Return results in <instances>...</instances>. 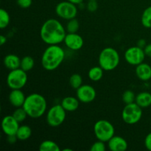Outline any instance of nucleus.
<instances>
[{"instance_id":"obj_28","label":"nucleus","mask_w":151,"mask_h":151,"mask_svg":"<svg viewBox=\"0 0 151 151\" xmlns=\"http://www.w3.org/2000/svg\"><path fill=\"white\" fill-rule=\"evenodd\" d=\"M79 27V22L78 21V19L75 18V19H70V20L68 21L66 29L69 33H75L78 31Z\"/></svg>"},{"instance_id":"obj_7","label":"nucleus","mask_w":151,"mask_h":151,"mask_svg":"<svg viewBox=\"0 0 151 151\" xmlns=\"http://www.w3.org/2000/svg\"><path fill=\"white\" fill-rule=\"evenodd\" d=\"M27 82V72L21 68L10 70L7 77V84L10 89H22Z\"/></svg>"},{"instance_id":"obj_20","label":"nucleus","mask_w":151,"mask_h":151,"mask_svg":"<svg viewBox=\"0 0 151 151\" xmlns=\"http://www.w3.org/2000/svg\"><path fill=\"white\" fill-rule=\"evenodd\" d=\"M16 135L19 141H26L30 138L32 135V130L29 125H20Z\"/></svg>"},{"instance_id":"obj_25","label":"nucleus","mask_w":151,"mask_h":151,"mask_svg":"<svg viewBox=\"0 0 151 151\" xmlns=\"http://www.w3.org/2000/svg\"><path fill=\"white\" fill-rule=\"evenodd\" d=\"M10 17L8 12L4 9L1 8L0 10V28L4 29L10 24Z\"/></svg>"},{"instance_id":"obj_33","label":"nucleus","mask_w":151,"mask_h":151,"mask_svg":"<svg viewBox=\"0 0 151 151\" xmlns=\"http://www.w3.org/2000/svg\"><path fill=\"white\" fill-rule=\"evenodd\" d=\"M145 146L147 150L151 151V133H149L145 139Z\"/></svg>"},{"instance_id":"obj_23","label":"nucleus","mask_w":151,"mask_h":151,"mask_svg":"<svg viewBox=\"0 0 151 151\" xmlns=\"http://www.w3.org/2000/svg\"><path fill=\"white\" fill-rule=\"evenodd\" d=\"M35 65V60L31 56H24L21 59L20 68L25 72H29L32 70Z\"/></svg>"},{"instance_id":"obj_15","label":"nucleus","mask_w":151,"mask_h":151,"mask_svg":"<svg viewBox=\"0 0 151 151\" xmlns=\"http://www.w3.org/2000/svg\"><path fill=\"white\" fill-rule=\"evenodd\" d=\"M25 99L26 96L21 89H12L9 94V102L15 108L22 107L24 103Z\"/></svg>"},{"instance_id":"obj_37","label":"nucleus","mask_w":151,"mask_h":151,"mask_svg":"<svg viewBox=\"0 0 151 151\" xmlns=\"http://www.w3.org/2000/svg\"><path fill=\"white\" fill-rule=\"evenodd\" d=\"M6 42H7V38L4 35H1L0 36V44H1V45H4Z\"/></svg>"},{"instance_id":"obj_3","label":"nucleus","mask_w":151,"mask_h":151,"mask_svg":"<svg viewBox=\"0 0 151 151\" xmlns=\"http://www.w3.org/2000/svg\"><path fill=\"white\" fill-rule=\"evenodd\" d=\"M28 116L38 119L47 111V103L45 97L38 93H32L27 96L23 106Z\"/></svg>"},{"instance_id":"obj_32","label":"nucleus","mask_w":151,"mask_h":151,"mask_svg":"<svg viewBox=\"0 0 151 151\" xmlns=\"http://www.w3.org/2000/svg\"><path fill=\"white\" fill-rule=\"evenodd\" d=\"M98 8V4H97V1H88V3L87 4V9L90 12H94Z\"/></svg>"},{"instance_id":"obj_17","label":"nucleus","mask_w":151,"mask_h":151,"mask_svg":"<svg viewBox=\"0 0 151 151\" xmlns=\"http://www.w3.org/2000/svg\"><path fill=\"white\" fill-rule=\"evenodd\" d=\"M79 102L80 100H78V97L69 96V97H64L62 100L60 105L66 111L73 112L78 110L79 107Z\"/></svg>"},{"instance_id":"obj_29","label":"nucleus","mask_w":151,"mask_h":151,"mask_svg":"<svg viewBox=\"0 0 151 151\" xmlns=\"http://www.w3.org/2000/svg\"><path fill=\"white\" fill-rule=\"evenodd\" d=\"M122 100L124 103L126 104H130V103H135L136 95L134 92L131 90H126L125 92L122 94Z\"/></svg>"},{"instance_id":"obj_36","label":"nucleus","mask_w":151,"mask_h":151,"mask_svg":"<svg viewBox=\"0 0 151 151\" xmlns=\"http://www.w3.org/2000/svg\"><path fill=\"white\" fill-rule=\"evenodd\" d=\"M7 140H8V142L10 143V144H13L14 142H16V140H18V139H17V137H16V135L7 136Z\"/></svg>"},{"instance_id":"obj_14","label":"nucleus","mask_w":151,"mask_h":151,"mask_svg":"<svg viewBox=\"0 0 151 151\" xmlns=\"http://www.w3.org/2000/svg\"><path fill=\"white\" fill-rule=\"evenodd\" d=\"M108 147L111 151H125L128 149V145L126 140L119 136H114L109 142Z\"/></svg>"},{"instance_id":"obj_9","label":"nucleus","mask_w":151,"mask_h":151,"mask_svg":"<svg viewBox=\"0 0 151 151\" xmlns=\"http://www.w3.org/2000/svg\"><path fill=\"white\" fill-rule=\"evenodd\" d=\"M55 13L58 17L69 21L76 18L78 14V7L76 4L66 0L59 2L56 5Z\"/></svg>"},{"instance_id":"obj_16","label":"nucleus","mask_w":151,"mask_h":151,"mask_svg":"<svg viewBox=\"0 0 151 151\" xmlns=\"http://www.w3.org/2000/svg\"><path fill=\"white\" fill-rule=\"evenodd\" d=\"M137 78L142 81H147L151 79V66L147 63L142 62L137 65L135 69Z\"/></svg>"},{"instance_id":"obj_40","label":"nucleus","mask_w":151,"mask_h":151,"mask_svg":"<svg viewBox=\"0 0 151 151\" xmlns=\"http://www.w3.org/2000/svg\"><path fill=\"white\" fill-rule=\"evenodd\" d=\"M88 1H91V0H88ZM93 1H97V0H93Z\"/></svg>"},{"instance_id":"obj_31","label":"nucleus","mask_w":151,"mask_h":151,"mask_svg":"<svg viewBox=\"0 0 151 151\" xmlns=\"http://www.w3.org/2000/svg\"><path fill=\"white\" fill-rule=\"evenodd\" d=\"M32 0H17V4L22 8H28L32 5Z\"/></svg>"},{"instance_id":"obj_19","label":"nucleus","mask_w":151,"mask_h":151,"mask_svg":"<svg viewBox=\"0 0 151 151\" xmlns=\"http://www.w3.org/2000/svg\"><path fill=\"white\" fill-rule=\"evenodd\" d=\"M135 103L142 109L151 106V94L147 91H143L136 96Z\"/></svg>"},{"instance_id":"obj_27","label":"nucleus","mask_w":151,"mask_h":151,"mask_svg":"<svg viewBox=\"0 0 151 151\" xmlns=\"http://www.w3.org/2000/svg\"><path fill=\"white\" fill-rule=\"evenodd\" d=\"M13 116L20 123V122H22L26 119L27 116H28V115L23 107H19L16 108V110L14 111L13 114Z\"/></svg>"},{"instance_id":"obj_30","label":"nucleus","mask_w":151,"mask_h":151,"mask_svg":"<svg viewBox=\"0 0 151 151\" xmlns=\"http://www.w3.org/2000/svg\"><path fill=\"white\" fill-rule=\"evenodd\" d=\"M106 148V145H105L104 142L98 140L91 146L90 150L91 151H105Z\"/></svg>"},{"instance_id":"obj_21","label":"nucleus","mask_w":151,"mask_h":151,"mask_svg":"<svg viewBox=\"0 0 151 151\" xmlns=\"http://www.w3.org/2000/svg\"><path fill=\"white\" fill-rule=\"evenodd\" d=\"M103 72H104V70L101 66H94L88 70V76L91 81L97 82V81H100L103 78Z\"/></svg>"},{"instance_id":"obj_39","label":"nucleus","mask_w":151,"mask_h":151,"mask_svg":"<svg viewBox=\"0 0 151 151\" xmlns=\"http://www.w3.org/2000/svg\"><path fill=\"white\" fill-rule=\"evenodd\" d=\"M63 151H66V150H69V151H72V149H67V148H65V149H63Z\"/></svg>"},{"instance_id":"obj_26","label":"nucleus","mask_w":151,"mask_h":151,"mask_svg":"<svg viewBox=\"0 0 151 151\" xmlns=\"http://www.w3.org/2000/svg\"><path fill=\"white\" fill-rule=\"evenodd\" d=\"M69 84L72 88L77 90L83 85V78L79 74H73L69 78Z\"/></svg>"},{"instance_id":"obj_8","label":"nucleus","mask_w":151,"mask_h":151,"mask_svg":"<svg viewBox=\"0 0 151 151\" xmlns=\"http://www.w3.org/2000/svg\"><path fill=\"white\" fill-rule=\"evenodd\" d=\"M66 111L61 105H55L48 110L47 114V122L51 127L60 126L66 119Z\"/></svg>"},{"instance_id":"obj_24","label":"nucleus","mask_w":151,"mask_h":151,"mask_svg":"<svg viewBox=\"0 0 151 151\" xmlns=\"http://www.w3.org/2000/svg\"><path fill=\"white\" fill-rule=\"evenodd\" d=\"M141 22L145 28H151V6L147 7L143 11L141 18Z\"/></svg>"},{"instance_id":"obj_18","label":"nucleus","mask_w":151,"mask_h":151,"mask_svg":"<svg viewBox=\"0 0 151 151\" xmlns=\"http://www.w3.org/2000/svg\"><path fill=\"white\" fill-rule=\"evenodd\" d=\"M4 66L9 70H13V69L20 68L21 59L16 55L9 54L4 58L3 60Z\"/></svg>"},{"instance_id":"obj_11","label":"nucleus","mask_w":151,"mask_h":151,"mask_svg":"<svg viewBox=\"0 0 151 151\" xmlns=\"http://www.w3.org/2000/svg\"><path fill=\"white\" fill-rule=\"evenodd\" d=\"M77 97L80 102L83 103H89L94 101L97 96L96 90L93 86L88 84H83L77 89Z\"/></svg>"},{"instance_id":"obj_5","label":"nucleus","mask_w":151,"mask_h":151,"mask_svg":"<svg viewBox=\"0 0 151 151\" xmlns=\"http://www.w3.org/2000/svg\"><path fill=\"white\" fill-rule=\"evenodd\" d=\"M94 133L97 139L108 142L114 136L115 129L109 121L100 119L94 124Z\"/></svg>"},{"instance_id":"obj_35","label":"nucleus","mask_w":151,"mask_h":151,"mask_svg":"<svg viewBox=\"0 0 151 151\" xmlns=\"http://www.w3.org/2000/svg\"><path fill=\"white\" fill-rule=\"evenodd\" d=\"M146 45H147V43H146V41L145 39H140L137 42V46L142 49H144L146 47Z\"/></svg>"},{"instance_id":"obj_4","label":"nucleus","mask_w":151,"mask_h":151,"mask_svg":"<svg viewBox=\"0 0 151 151\" xmlns=\"http://www.w3.org/2000/svg\"><path fill=\"white\" fill-rule=\"evenodd\" d=\"M120 61L118 52L112 47H106L100 53L98 58L99 66L104 71H112L116 69Z\"/></svg>"},{"instance_id":"obj_38","label":"nucleus","mask_w":151,"mask_h":151,"mask_svg":"<svg viewBox=\"0 0 151 151\" xmlns=\"http://www.w3.org/2000/svg\"><path fill=\"white\" fill-rule=\"evenodd\" d=\"M67 1H70V2L73 3V4H76V5H77V4H81V3L83 1V0H67Z\"/></svg>"},{"instance_id":"obj_1","label":"nucleus","mask_w":151,"mask_h":151,"mask_svg":"<svg viewBox=\"0 0 151 151\" xmlns=\"http://www.w3.org/2000/svg\"><path fill=\"white\" fill-rule=\"evenodd\" d=\"M64 27L55 19H47L41 27L40 36L41 40L48 45L59 44L64 41L66 37Z\"/></svg>"},{"instance_id":"obj_34","label":"nucleus","mask_w":151,"mask_h":151,"mask_svg":"<svg viewBox=\"0 0 151 151\" xmlns=\"http://www.w3.org/2000/svg\"><path fill=\"white\" fill-rule=\"evenodd\" d=\"M144 51L146 56L151 58V44H148L146 45V47L144 48Z\"/></svg>"},{"instance_id":"obj_12","label":"nucleus","mask_w":151,"mask_h":151,"mask_svg":"<svg viewBox=\"0 0 151 151\" xmlns=\"http://www.w3.org/2000/svg\"><path fill=\"white\" fill-rule=\"evenodd\" d=\"M19 126V122L13 115H7L1 121V128L6 136L16 135Z\"/></svg>"},{"instance_id":"obj_2","label":"nucleus","mask_w":151,"mask_h":151,"mask_svg":"<svg viewBox=\"0 0 151 151\" xmlns=\"http://www.w3.org/2000/svg\"><path fill=\"white\" fill-rule=\"evenodd\" d=\"M65 58V52L58 44L49 45L41 57V65L45 70L53 71L57 69Z\"/></svg>"},{"instance_id":"obj_6","label":"nucleus","mask_w":151,"mask_h":151,"mask_svg":"<svg viewBox=\"0 0 151 151\" xmlns=\"http://www.w3.org/2000/svg\"><path fill=\"white\" fill-rule=\"evenodd\" d=\"M142 116V109L136 103L126 104L122 111V119L128 125H134L140 121Z\"/></svg>"},{"instance_id":"obj_10","label":"nucleus","mask_w":151,"mask_h":151,"mask_svg":"<svg viewBox=\"0 0 151 151\" xmlns=\"http://www.w3.org/2000/svg\"><path fill=\"white\" fill-rule=\"evenodd\" d=\"M144 49L134 46L127 49L125 52V59L127 63L132 66H136L144 62L145 58Z\"/></svg>"},{"instance_id":"obj_13","label":"nucleus","mask_w":151,"mask_h":151,"mask_svg":"<svg viewBox=\"0 0 151 151\" xmlns=\"http://www.w3.org/2000/svg\"><path fill=\"white\" fill-rule=\"evenodd\" d=\"M63 42H64L66 47H68L69 50H73V51L81 50L84 44L83 39L81 37V35H80L77 32H75V33H69L68 32L66 35Z\"/></svg>"},{"instance_id":"obj_22","label":"nucleus","mask_w":151,"mask_h":151,"mask_svg":"<svg viewBox=\"0 0 151 151\" xmlns=\"http://www.w3.org/2000/svg\"><path fill=\"white\" fill-rule=\"evenodd\" d=\"M40 151H60L58 145L52 140H44L40 144Z\"/></svg>"}]
</instances>
